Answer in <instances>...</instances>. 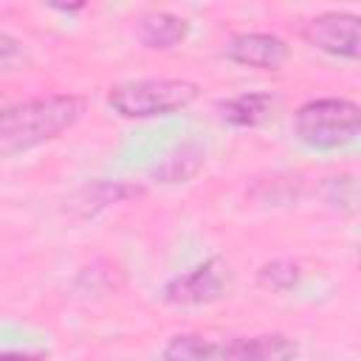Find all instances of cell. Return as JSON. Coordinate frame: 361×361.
<instances>
[{"mask_svg": "<svg viewBox=\"0 0 361 361\" xmlns=\"http://www.w3.org/2000/svg\"><path fill=\"white\" fill-rule=\"evenodd\" d=\"M299 279H302L299 262H296V259H285V257L265 262V265L259 268V274H257V282H259L265 290H276V293L293 290V288L299 285Z\"/></svg>", "mask_w": 361, "mask_h": 361, "instance_id": "obj_11", "label": "cell"}, {"mask_svg": "<svg viewBox=\"0 0 361 361\" xmlns=\"http://www.w3.org/2000/svg\"><path fill=\"white\" fill-rule=\"evenodd\" d=\"M299 344L285 333H257L214 341L206 361H296Z\"/></svg>", "mask_w": 361, "mask_h": 361, "instance_id": "obj_6", "label": "cell"}, {"mask_svg": "<svg viewBox=\"0 0 361 361\" xmlns=\"http://www.w3.org/2000/svg\"><path fill=\"white\" fill-rule=\"evenodd\" d=\"M85 116V99L73 93H48L14 102L0 116V149L20 152L59 138Z\"/></svg>", "mask_w": 361, "mask_h": 361, "instance_id": "obj_1", "label": "cell"}, {"mask_svg": "<svg viewBox=\"0 0 361 361\" xmlns=\"http://www.w3.org/2000/svg\"><path fill=\"white\" fill-rule=\"evenodd\" d=\"M54 8H56V11H65V14H68V11H82L85 6H82V3H76V6H54Z\"/></svg>", "mask_w": 361, "mask_h": 361, "instance_id": "obj_16", "label": "cell"}, {"mask_svg": "<svg viewBox=\"0 0 361 361\" xmlns=\"http://www.w3.org/2000/svg\"><path fill=\"white\" fill-rule=\"evenodd\" d=\"M197 93L189 79H130L107 90V107L121 118H155L189 107Z\"/></svg>", "mask_w": 361, "mask_h": 361, "instance_id": "obj_3", "label": "cell"}, {"mask_svg": "<svg viewBox=\"0 0 361 361\" xmlns=\"http://www.w3.org/2000/svg\"><path fill=\"white\" fill-rule=\"evenodd\" d=\"M212 344L214 341H209L200 333H178L164 344L161 358L164 361H206L212 353Z\"/></svg>", "mask_w": 361, "mask_h": 361, "instance_id": "obj_12", "label": "cell"}, {"mask_svg": "<svg viewBox=\"0 0 361 361\" xmlns=\"http://www.w3.org/2000/svg\"><path fill=\"white\" fill-rule=\"evenodd\" d=\"M135 31H138V39H141L144 48H149V51H169V48L180 45L189 37V23L180 14L152 8V11H144L138 17Z\"/></svg>", "mask_w": 361, "mask_h": 361, "instance_id": "obj_8", "label": "cell"}, {"mask_svg": "<svg viewBox=\"0 0 361 361\" xmlns=\"http://www.w3.org/2000/svg\"><path fill=\"white\" fill-rule=\"evenodd\" d=\"M17 56H20V39H14L6 31H0V65H8Z\"/></svg>", "mask_w": 361, "mask_h": 361, "instance_id": "obj_14", "label": "cell"}, {"mask_svg": "<svg viewBox=\"0 0 361 361\" xmlns=\"http://www.w3.org/2000/svg\"><path fill=\"white\" fill-rule=\"evenodd\" d=\"M302 37L338 59H358L361 54V17L353 11H322L305 23Z\"/></svg>", "mask_w": 361, "mask_h": 361, "instance_id": "obj_4", "label": "cell"}, {"mask_svg": "<svg viewBox=\"0 0 361 361\" xmlns=\"http://www.w3.org/2000/svg\"><path fill=\"white\" fill-rule=\"evenodd\" d=\"M324 200H327L333 209L353 212V209H355V200H358L355 178H353V175H336V178H327V183H324Z\"/></svg>", "mask_w": 361, "mask_h": 361, "instance_id": "obj_13", "label": "cell"}, {"mask_svg": "<svg viewBox=\"0 0 361 361\" xmlns=\"http://www.w3.org/2000/svg\"><path fill=\"white\" fill-rule=\"evenodd\" d=\"M361 107L353 99L322 96L299 104L293 113V133L313 149H341L358 138Z\"/></svg>", "mask_w": 361, "mask_h": 361, "instance_id": "obj_2", "label": "cell"}, {"mask_svg": "<svg viewBox=\"0 0 361 361\" xmlns=\"http://www.w3.org/2000/svg\"><path fill=\"white\" fill-rule=\"evenodd\" d=\"M274 107H276V99L268 90H248L217 104L220 118L231 127H259L274 116Z\"/></svg>", "mask_w": 361, "mask_h": 361, "instance_id": "obj_9", "label": "cell"}, {"mask_svg": "<svg viewBox=\"0 0 361 361\" xmlns=\"http://www.w3.org/2000/svg\"><path fill=\"white\" fill-rule=\"evenodd\" d=\"M8 104H11V102H8V99H6V96H3V93H0V116H3V113H6V107H8Z\"/></svg>", "mask_w": 361, "mask_h": 361, "instance_id": "obj_17", "label": "cell"}, {"mask_svg": "<svg viewBox=\"0 0 361 361\" xmlns=\"http://www.w3.org/2000/svg\"><path fill=\"white\" fill-rule=\"evenodd\" d=\"M226 59L243 65V68H257V71H279L288 62V42L276 34L268 31H243L226 39L223 45Z\"/></svg>", "mask_w": 361, "mask_h": 361, "instance_id": "obj_7", "label": "cell"}, {"mask_svg": "<svg viewBox=\"0 0 361 361\" xmlns=\"http://www.w3.org/2000/svg\"><path fill=\"white\" fill-rule=\"evenodd\" d=\"M203 161H206L203 147L197 141H183L152 169V178L158 183H186L200 172Z\"/></svg>", "mask_w": 361, "mask_h": 361, "instance_id": "obj_10", "label": "cell"}, {"mask_svg": "<svg viewBox=\"0 0 361 361\" xmlns=\"http://www.w3.org/2000/svg\"><path fill=\"white\" fill-rule=\"evenodd\" d=\"M228 288V274L226 265L212 257L178 276H172L164 285V302L169 305H209L220 299Z\"/></svg>", "mask_w": 361, "mask_h": 361, "instance_id": "obj_5", "label": "cell"}, {"mask_svg": "<svg viewBox=\"0 0 361 361\" xmlns=\"http://www.w3.org/2000/svg\"><path fill=\"white\" fill-rule=\"evenodd\" d=\"M0 361H45L42 353H20V350H3Z\"/></svg>", "mask_w": 361, "mask_h": 361, "instance_id": "obj_15", "label": "cell"}]
</instances>
